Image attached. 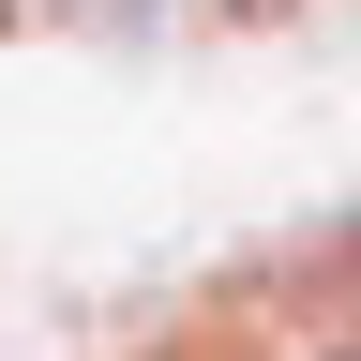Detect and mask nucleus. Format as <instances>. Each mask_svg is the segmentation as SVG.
I'll use <instances>...</instances> for the list:
<instances>
[{
  "label": "nucleus",
  "mask_w": 361,
  "mask_h": 361,
  "mask_svg": "<svg viewBox=\"0 0 361 361\" xmlns=\"http://www.w3.org/2000/svg\"><path fill=\"white\" fill-rule=\"evenodd\" d=\"M316 361H361V346H316Z\"/></svg>",
  "instance_id": "1"
}]
</instances>
